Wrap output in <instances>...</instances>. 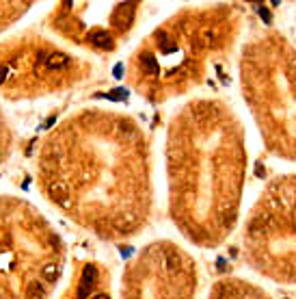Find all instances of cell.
<instances>
[{
    "mask_svg": "<svg viewBox=\"0 0 296 299\" xmlns=\"http://www.w3.org/2000/svg\"><path fill=\"white\" fill-rule=\"evenodd\" d=\"M258 13H260V18L264 20V24H273V16H271V11H268L266 6H258Z\"/></svg>",
    "mask_w": 296,
    "mask_h": 299,
    "instance_id": "8fae6325",
    "label": "cell"
},
{
    "mask_svg": "<svg viewBox=\"0 0 296 299\" xmlns=\"http://www.w3.org/2000/svg\"><path fill=\"white\" fill-rule=\"evenodd\" d=\"M50 156H52V158H58V160H61V158H63V150H61V148H52Z\"/></svg>",
    "mask_w": 296,
    "mask_h": 299,
    "instance_id": "4fadbf2b",
    "label": "cell"
},
{
    "mask_svg": "<svg viewBox=\"0 0 296 299\" xmlns=\"http://www.w3.org/2000/svg\"><path fill=\"white\" fill-rule=\"evenodd\" d=\"M121 74H123V65H117V68H115V76L121 78Z\"/></svg>",
    "mask_w": 296,
    "mask_h": 299,
    "instance_id": "9a60e30c",
    "label": "cell"
},
{
    "mask_svg": "<svg viewBox=\"0 0 296 299\" xmlns=\"http://www.w3.org/2000/svg\"><path fill=\"white\" fill-rule=\"evenodd\" d=\"M292 72H296V63H294V65H292Z\"/></svg>",
    "mask_w": 296,
    "mask_h": 299,
    "instance_id": "ac0fdd59",
    "label": "cell"
},
{
    "mask_svg": "<svg viewBox=\"0 0 296 299\" xmlns=\"http://www.w3.org/2000/svg\"><path fill=\"white\" fill-rule=\"evenodd\" d=\"M58 276H61V266L58 264H43L41 266V278L45 280L48 284H54L56 280H58Z\"/></svg>",
    "mask_w": 296,
    "mask_h": 299,
    "instance_id": "8992f818",
    "label": "cell"
},
{
    "mask_svg": "<svg viewBox=\"0 0 296 299\" xmlns=\"http://www.w3.org/2000/svg\"><path fill=\"white\" fill-rule=\"evenodd\" d=\"M4 80V72H0V82H2Z\"/></svg>",
    "mask_w": 296,
    "mask_h": 299,
    "instance_id": "e0dca14e",
    "label": "cell"
},
{
    "mask_svg": "<svg viewBox=\"0 0 296 299\" xmlns=\"http://www.w3.org/2000/svg\"><path fill=\"white\" fill-rule=\"evenodd\" d=\"M45 65H48L50 70H65L69 65V56L63 54V52H54V54H50L45 58Z\"/></svg>",
    "mask_w": 296,
    "mask_h": 299,
    "instance_id": "5b68a950",
    "label": "cell"
},
{
    "mask_svg": "<svg viewBox=\"0 0 296 299\" xmlns=\"http://www.w3.org/2000/svg\"><path fill=\"white\" fill-rule=\"evenodd\" d=\"M106 98H110V100H126V98H128V91H126V89H115V91H110Z\"/></svg>",
    "mask_w": 296,
    "mask_h": 299,
    "instance_id": "30bf717a",
    "label": "cell"
},
{
    "mask_svg": "<svg viewBox=\"0 0 296 299\" xmlns=\"http://www.w3.org/2000/svg\"><path fill=\"white\" fill-rule=\"evenodd\" d=\"M141 65L145 74H158V61L154 54H143L141 56Z\"/></svg>",
    "mask_w": 296,
    "mask_h": 299,
    "instance_id": "ba28073f",
    "label": "cell"
},
{
    "mask_svg": "<svg viewBox=\"0 0 296 299\" xmlns=\"http://www.w3.org/2000/svg\"><path fill=\"white\" fill-rule=\"evenodd\" d=\"M91 299H108V295H104V292H100V295H93Z\"/></svg>",
    "mask_w": 296,
    "mask_h": 299,
    "instance_id": "2e32d148",
    "label": "cell"
},
{
    "mask_svg": "<svg viewBox=\"0 0 296 299\" xmlns=\"http://www.w3.org/2000/svg\"><path fill=\"white\" fill-rule=\"evenodd\" d=\"M48 195L63 208H71V200H69V186L63 180H52L48 182Z\"/></svg>",
    "mask_w": 296,
    "mask_h": 299,
    "instance_id": "6da1fadb",
    "label": "cell"
},
{
    "mask_svg": "<svg viewBox=\"0 0 296 299\" xmlns=\"http://www.w3.org/2000/svg\"><path fill=\"white\" fill-rule=\"evenodd\" d=\"M162 266H164V269H167L169 273H177V271H180V266H182L180 254H177L175 250L164 252V254H162Z\"/></svg>",
    "mask_w": 296,
    "mask_h": 299,
    "instance_id": "277c9868",
    "label": "cell"
},
{
    "mask_svg": "<svg viewBox=\"0 0 296 299\" xmlns=\"http://www.w3.org/2000/svg\"><path fill=\"white\" fill-rule=\"evenodd\" d=\"M132 226H134V219L130 217V214H128V217H123V219L117 221V228H121V230H126V228H132Z\"/></svg>",
    "mask_w": 296,
    "mask_h": 299,
    "instance_id": "7c38bea8",
    "label": "cell"
},
{
    "mask_svg": "<svg viewBox=\"0 0 296 299\" xmlns=\"http://www.w3.org/2000/svg\"><path fill=\"white\" fill-rule=\"evenodd\" d=\"M26 299H45V286L41 282H30L26 286Z\"/></svg>",
    "mask_w": 296,
    "mask_h": 299,
    "instance_id": "52a82bcc",
    "label": "cell"
},
{
    "mask_svg": "<svg viewBox=\"0 0 296 299\" xmlns=\"http://www.w3.org/2000/svg\"><path fill=\"white\" fill-rule=\"evenodd\" d=\"M134 11H136V4L134 2H126V4H119L115 11V22L117 26H123V28H128L130 24H132L134 20Z\"/></svg>",
    "mask_w": 296,
    "mask_h": 299,
    "instance_id": "7a4b0ae2",
    "label": "cell"
},
{
    "mask_svg": "<svg viewBox=\"0 0 296 299\" xmlns=\"http://www.w3.org/2000/svg\"><path fill=\"white\" fill-rule=\"evenodd\" d=\"M95 282H97V269L93 264H87L84 266V271H82V284H87V286L93 288Z\"/></svg>",
    "mask_w": 296,
    "mask_h": 299,
    "instance_id": "9c48e42d",
    "label": "cell"
},
{
    "mask_svg": "<svg viewBox=\"0 0 296 299\" xmlns=\"http://www.w3.org/2000/svg\"><path fill=\"white\" fill-rule=\"evenodd\" d=\"M203 39H206V44H212L214 32H212V30H206V32H203Z\"/></svg>",
    "mask_w": 296,
    "mask_h": 299,
    "instance_id": "5bb4252c",
    "label": "cell"
},
{
    "mask_svg": "<svg viewBox=\"0 0 296 299\" xmlns=\"http://www.w3.org/2000/svg\"><path fill=\"white\" fill-rule=\"evenodd\" d=\"M89 42L95 46V48H100V50H113V37L108 35V32H104V30H93V32H89Z\"/></svg>",
    "mask_w": 296,
    "mask_h": 299,
    "instance_id": "3957f363",
    "label": "cell"
}]
</instances>
